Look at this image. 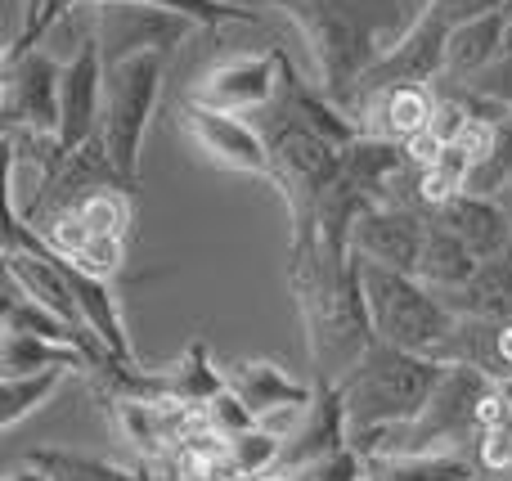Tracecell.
Segmentation results:
<instances>
[{
  "mask_svg": "<svg viewBox=\"0 0 512 481\" xmlns=\"http://www.w3.org/2000/svg\"><path fill=\"white\" fill-rule=\"evenodd\" d=\"M441 374H445L441 360L373 338L364 347V356L337 378L346 392L351 437H369V432H391L414 423L423 414V405L432 401Z\"/></svg>",
  "mask_w": 512,
  "mask_h": 481,
  "instance_id": "6da1fadb",
  "label": "cell"
},
{
  "mask_svg": "<svg viewBox=\"0 0 512 481\" xmlns=\"http://www.w3.org/2000/svg\"><path fill=\"white\" fill-rule=\"evenodd\" d=\"M279 5L301 23V32L315 45L319 63V90L351 108L355 86L378 59V14L373 0H265Z\"/></svg>",
  "mask_w": 512,
  "mask_h": 481,
  "instance_id": "3957f363",
  "label": "cell"
},
{
  "mask_svg": "<svg viewBox=\"0 0 512 481\" xmlns=\"http://www.w3.org/2000/svg\"><path fill=\"white\" fill-rule=\"evenodd\" d=\"M283 446H288V441L274 437V432H265L261 423H256L252 432H243V437L230 441V455H234V464H239L243 481H256V477L274 473V468L283 464Z\"/></svg>",
  "mask_w": 512,
  "mask_h": 481,
  "instance_id": "484cf974",
  "label": "cell"
},
{
  "mask_svg": "<svg viewBox=\"0 0 512 481\" xmlns=\"http://www.w3.org/2000/svg\"><path fill=\"white\" fill-rule=\"evenodd\" d=\"M45 369H86V374H95L90 356L81 347H72V342L32 338V333H0V378L45 374Z\"/></svg>",
  "mask_w": 512,
  "mask_h": 481,
  "instance_id": "d6986e66",
  "label": "cell"
},
{
  "mask_svg": "<svg viewBox=\"0 0 512 481\" xmlns=\"http://www.w3.org/2000/svg\"><path fill=\"white\" fill-rule=\"evenodd\" d=\"M504 36H508V14L495 9V14H481L472 23H459L450 32V45H445V63H450L454 77H477L481 68L504 59Z\"/></svg>",
  "mask_w": 512,
  "mask_h": 481,
  "instance_id": "ffe728a7",
  "label": "cell"
},
{
  "mask_svg": "<svg viewBox=\"0 0 512 481\" xmlns=\"http://www.w3.org/2000/svg\"><path fill=\"white\" fill-rule=\"evenodd\" d=\"M203 419H207V428H216L225 441H234V437H243V432L256 428V410L243 401L239 392H234L230 383H225L221 392H216L212 401L203 405Z\"/></svg>",
  "mask_w": 512,
  "mask_h": 481,
  "instance_id": "83f0119b",
  "label": "cell"
},
{
  "mask_svg": "<svg viewBox=\"0 0 512 481\" xmlns=\"http://www.w3.org/2000/svg\"><path fill=\"white\" fill-rule=\"evenodd\" d=\"M423 243H427L423 216L400 203L360 207V216H355V225H351V252H360L364 261H378V266L405 270V275H418Z\"/></svg>",
  "mask_w": 512,
  "mask_h": 481,
  "instance_id": "30bf717a",
  "label": "cell"
},
{
  "mask_svg": "<svg viewBox=\"0 0 512 481\" xmlns=\"http://www.w3.org/2000/svg\"><path fill=\"white\" fill-rule=\"evenodd\" d=\"M450 32L454 27L441 18V9L427 5L423 14H418V23L409 27L391 50H382L378 59H373V68L364 72L360 86H355V99H369L387 86H432L441 72H450V63H445Z\"/></svg>",
  "mask_w": 512,
  "mask_h": 481,
  "instance_id": "5b68a950",
  "label": "cell"
},
{
  "mask_svg": "<svg viewBox=\"0 0 512 481\" xmlns=\"http://www.w3.org/2000/svg\"><path fill=\"white\" fill-rule=\"evenodd\" d=\"M162 72H167V50H140L122 63H108L104 72V126H99V140H104L108 158L122 171L126 185L140 171L144 131H149V117L162 95Z\"/></svg>",
  "mask_w": 512,
  "mask_h": 481,
  "instance_id": "277c9868",
  "label": "cell"
},
{
  "mask_svg": "<svg viewBox=\"0 0 512 481\" xmlns=\"http://www.w3.org/2000/svg\"><path fill=\"white\" fill-rule=\"evenodd\" d=\"M360 108L369 113L373 135H387V140H400V144H405L409 135L427 131L436 117L432 86H387V90H378V95L360 99Z\"/></svg>",
  "mask_w": 512,
  "mask_h": 481,
  "instance_id": "9a60e30c",
  "label": "cell"
},
{
  "mask_svg": "<svg viewBox=\"0 0 512 481\" xmlns=\"http://www.w3.org/2000/svg\"><path fill=\"white\" fill-rule=\"evenodd\" d=\"M436 9H441V18L450 27H459V23H472V18H481V14H495V9H504L508 0H432Z\"/></svg>",
  "mask_w": 512,
  "mask_h": 481,
  "instance_id": "4dcf8cb0",
  "label": "cell"
},
{
  "mask_svg": "<svg viewBox=\"0 0 512 481\" xmlns=\"http://www.w3.org/2000/svg\"><path fill=\"white\" fill-rule=\"evenodd\" d=\"M351 441V419H346V392L342 383H324L319 378V392L306 410V423L288 437L283 446V464L279 468H315L324 455L342 450Z\"/></svg>",
  "mask_w": 512,
  "mask_h": 481,
  "instance_id": "7c38bea8",
  "label": "cell"
},
{
  "mask_svg": "<svg viewBox=\"0 0 512 481\" xmlns=\"http://www.w3.org/2000/svg\"><path fill=\"white\" fill-rule=\"evenodd\" d=\"M495 198H499V207H504V216H508V225H512V180H504V185L495 189Z\"/></svg>",
  "mask_w": 512,
  "mask_h": 481,
  "instance_id": "d590c367",
  "label": "cell"
},
{
  "mask_svg": "<svg viewBox=\"0 0 512 481\" xmlns=\"http://www.w3.org/2000/svg\"><path fill=\"white\" fill-rule=\"evenodd\" d=\"M72 261H77L81 270H90V275H99V279H117L122 266H126V239L122 234H90V243Z\"/></svg>",
  "mask_w": 512,
  "mask_h": 481,
  "instance_id": "f1b7e54d",
  "label": "cell"
},
{
  "mask_svg": "<svg viewBox=\"0 0 512 481\" xmlns=\"http://www.w3.org/2000/svg\"><path fill=\"white\" fill-rule=\"evenodd\" d=\"M59 270L81 306V320L95 329V338L108 347V356L122 360V365H140L135 347H131V333H126V320H122V306H117V297H113V279L90 275V270H81L72 257H59Z\"/></svg>",
  "mask_w": 512,
  "mask_h": 481,
  "instance_id": "4fadbf2b",
  "label": "cell"
},
{
  "mask_svg": "<svg viewBox=\"0 0 512 481\" xmlns=\"http://www.w3.org/2000/svg\"><path fill=\"white\" fill-rule=\"evenodd\" d=\"M369 481H373V477H369Z\"/></svg>",
  "mask_w": 512,
  "mask_h": 481,
  "instance_id": "8d00e7d4",
  "label": "cell"
},
{
  "mask_svg": "<svg viewBox=\"0 0 512 481\" xmlns=\"http://www.w3.org/2000/svg\"><path fill=\"white\" fill-rule=\"evenodd\" d=\"M77 216L86 221L90 234H122V239H126V225H131V207H126L122 185L86 194V198L77 203Z\"/></svg>",
  "mask_w": 512,
  "mask_h": 481,
  "instance_id": "4316f807",
  "label": "cell"
},
{
  "mask_svg": "<svg viewBox=\"0 0 512 481\" xmlns=\"http://www.w3.org/2000/svg\"><path fill=\"white\" fill-rule=\"evenodd\" d=\"M225 378H230L234 392L256 410V419H261L265 410H274V405H310L319 392V383H301V378H292L288 369H279L274 360H239V365L225 369Z\"/></svg>",
  "mask_w": 512,
  "mask_h": 481,
  "instance_id": "2e32d148",
  "label": "cell"
},
{
  "mask_svg": "<svg viewBox=\"0 0 512 481\" xmlns=\"http://www.w3.org/2000/svg\"><path fill=\"white\" fill-rule=\"evenodd\" d=\"M27 464L45 468L50 481H153L149 464L144 468H126L113 464V459H99V455H81V450H59V446H41V450H27Z\"/></svg>",
  "mask_w": 512,
  "mask_h": 481,
  "instance_id": "603a6c76",
  "label": "cell"
},
{
  "mask_svg": "<svg viewBox=\"0 0 512 481\" xmlns=\"http://www.w3.org/2000/svg\"><path fill=\"white\" fill-rule=\"evenodd\" d=\"M373 481H481L486 468L468 450H441V455H387L369 459Z\"/></svg>",
  "mask_w": 512,
  "mask_h": 481,
  "instance_id": "44dd1931",
  "label": "cell"
},
{
  "mask_svg": "<svg viewBox=\"0 0 512 481\" xmlns=\"http://www.w3.org/2000/svg\"><path fill=\"white\" fill-rule=\"evenodd\" d=\"M306 410H310V405H274V410H265L256 423H261L265 432H274V437L288 441L292 432H297L301 423H306Z\"/></svg>",
  "mask_w": 512,
  "mask_h": 481,
  "instance_id": "d6a6232c",
  "label": "cell"
},
{
  "mask_svg": "<svg viewBox=\"0 0 512 481\" xmlns=\"http://www.w3.org/2000/svg\"><path fill=\"white\" fill-rule=\"evenodd\" d=\"M180 117H185L189 135H194L198 149L212 162H221V167H230V171H243V176H261L274 185L270 144H265V135L252 131L239 113H221V108H207V104H198V99H185Z\"/></svg>",
  "mask_w": 512,
  "mask_h": 481,
  "instance_id": "9c48e42d",
  "label": "cell"
},
{
  "mask_svg": "<svg viewBox=\"0 0 512 481\" xmlns=\"http://www.w3.org/2000/svg\"><path fill=\"white\" fill-rule=\"evenodd\" d=\"M445 144H450V140H441V135H436L432 126H427V131H418V135H409V140H405V158H409V167L427 171L436 158H441Z\"/></svg>",
  "mask_w": 512,
  "mask_h": 481,
  "instance_id": "1f68e13d",
  "label": "cell"
},
{
  "mask_svg": "<svg viewBox=\"0 0 512 481\" xmlns=\"http://www.w3.org/2000/svg\"><path fill=\"white\" fill-rule=\"evenodd\" d=\"M256 481H315V473L310 468H274V473H265Z\"/></svg>",
  "mask_w": 512,
  "mask_h": 481,
  "instance_id": "e575fe53",
  "label": "cell"
},
{
  "mask_svg": "<svg viewBox=\"0 0 512 481\" xmlns=\"http://www.w3.org/2000/svg\"><path fill=\"white\" fill-rule=\"evenodd\" d=\"M454 311L481 315V320H512V248L495 261H481L477 279L459 293H441Z\"/></svg>",
  "mask_w": 512,
  "mask_h": 481,
  "instance_id": "7402d4cb",
  "label": "cell"
},
{
  "mask_svg": "<svg viewBox=\"0 0 512 481\" xmlns=\"http://www.w3.org/2000/svg\"><path fill=\"white\" fill-rule=\"evenodd\" d=\"M279 81H283V54L265 50V54H234L221 59L216 68H207L194 81L189 99L207 108H221V113H261L279 99Z\"/></svg>",
  "mask_w": 512,
  "mask_h": 481,
  "instance_id": "ba28073f",
  "label": "cell"
},
{
  "mask_svg": "<svg viewBox=\"0 0 512 481\" xmlns=\"http://www.w3.org/2000/svg\"><path fill=\"white\" fill-rule=\"evenodd\" d=\"M355 257H360V252H355ZM360 284H364V302H369L373 333H378L382 342L450 365L454 351H459L463 320H468V315L454 311V306L445 302L436 288H427L418 275H405V270L378 266V261H364V257H360Z\"/></svg>",
  "mask_w": 512,
  "mask_h": 481,
  "instance_id": "7a4b0ae2",
  "label": "cell"
},
{
  "mask_svg": "<svg viewBox=\"0 0 512 481\" xmlns=\"http://www.w3.org/2000/svg\"><path fill=\"white\" fill-rule=\"evenodd\" d=\"M310 473H315V481H369L373 464H369V455H364L355 441H346L342 450H333V455L319 459Z\"/></svg>",
  "mask_w": 512,
  "mask_h": 481,
  "instance_id": "f546056e",
  "label": "cell"
},
{
  "mask_svg": "<svg viewBox=\"0 0 512 481\" xmlns=\"http://www.w3.org/2000/svg\"><path fill=\"white\" fill-rule=\"evenodd\" d=\"M436 221L445 230H454L481 261H495L512 248V225L499 207L495 194H477V189H463L454 194L445 207H436Z\"/></svg>",
  "mask_w": 512,
  "mask_h": 481,
  "instance_id": "5bb4252c",
  "label": "cell"
},
{
  "mask_svg": "<svg viewBox=\"0 0 512 481\" xmlns=\"http://www.w3.org/2000/svg\"><path fill=\"white\" fill-rule=\"evenodd\" d=\"M5 117L23 131H54L63 117V59L45 45L14 54L5 72Z\"/></svg>",
  "mask_w": 512,
  "mask_h": 481,
  "instance_id": "52a82bcc",
  "label": "cell"
},
{
  "mask_svg": "<svg viewBox=\"0 0 512 481\" xmlns=\"http://www.w3.org/2000/svg\"><path fill=\"white\" fill-rule=\"evenodd\" d=\"M472 171H477V162H472V153L463 149L459 140H450L441 149V158L432 162L427 171H418L414 176V198L423 207H445L454 194H463V189H472Z\"/></svg>",
  "mask_w": 512,
  "mask_h": 481,
  "instance_id": "cb8c5ba5",
  "label": "cell"
},
{
  "mask_svg": "<svg viewBox=\"0 0 512 481\" xmlns=\"http://www.w3.org/2000/svg\"><path fill=\"white\" fill-rule=\"evenodd\" d=\"M481 257L459 239L454 230H445L441 221L427 225V243H423V257H418V279L436 293H459L477 279Z\"/></svg>",
  "mask_w": 512,
  "mask_h": 481,
  "instance_id": "ac0fdd59",
  "label": "cell"
},
{
  "mask_svg": "<svg viewBox=\"0 0 512 481\" xmlns=\"http://www.w3.org/2000/svg\"><path fill=\"white\" fill-rule=\"evenodd\" d=\"M5 481H50V473H45V468H36V464H18V468H9L5 473Z\"/></svg>",
  "mask_w": 512,
  "mask_h": 481,
  "instance_id": "836d02e7",
  "label": "cell"
},
{
  "mask_svg": "<svg viewBox=\"0 0 512 481\" xmlns=\"http://www.w3.org/2000/svg\"><path fill=\"white\" fill-rule=\"evenodd\" d=\"M153 383H158V401L203 410V405L212 401V396L221 392L230 378H225L221 369L212 365V356H207V342L194 338V342L185 347V356L176 360V365H171V369H158V374H153Z\"/></svg>",
  "mask_w": 512,
  "mask_h": 481,
  "instance_id": "e0dca14e",
  "label": "cell"
},
{
  "mask_svg": "<svg viewBox=\"0 0 512 481\" xmlns=\"http://www.w3.org/2000/svg\"><path fill=\"white\" fill-rule=\"evenodd\" d=\"M72 369H45V374H23V378H0V428L14 432L27 414L45 410L54 392L63 387Z\"/></svg>",
  "mask_w": 512,
  "mask_h": 481,
  "instance_id": "d4e9b609",
  "label": "cell"
},
{
  "mask_svg": "<svg viewBox=\"0 0 512 481\" xmlns=\"http://www.w3.org/2000/svg\"><path fill=\"white\" fill-rule=\"evenodd\" d=\"M104 50L99 36H86L81 50L63 63V117H59V144L63 149H81L95 140L104 126Z\"/></svg>",
  "mask_w": 512,
  "mask_h": 481,
  "instance_id": "8fae6325",
  "label": "cell"
},
{
  "mask_svg": "<svg viewBox=\"0 0 512 481\" xmlns=\"http://www.w3.org/2000/svg\"><path fill=\"white\" fill-rule=\"evenodd\" d=\"M194 18L171 14L158 5H140V0H104L95 5V36L104 50V68L122 63L140 50H171L180 36L194 32Z\"/></svg>",
  "mask_w": 512,
  "mask_h": 481,
  "instance_id": "8992f818",
  "label": "cell"
}]
</instances>
